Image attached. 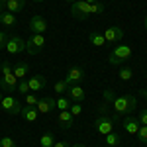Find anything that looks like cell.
I'll use <instances>...</instances> for the list:
<instances>
[{"mask_svg":"<svg viewBox=\"0 0 147 147\" xmlns=\"http://www.w3.org/2000/svg\"><path fill=\"white\" fill-rule=\"evenodd\" d=\"M139 124L141 125H147V108H141V112H139Z\"/></svg>","mask_w":147,"mask_h":147,"instance_id":"836d02e7","label":"cell"},{"mask_svg":"<svg viewBox=\"0 0 147 147\" xmlns=\"http://www.w3.org/2000/svg\"><path fill=\"white\" fill-rule=\"evenodd\" d=\"M88 12L90 14H102L104 12V4H102L100 0L98 2H92V4H88Z\"/></svg>","mask_w":147,"mask_h":147,"instance_id":"d4e9b609","label":"cell"},{"mask_svg":"<svg viewBox=\"0 0 147 147\" xmlns=\"http://www.w3.org/2000/svg\"><path fill=\"white\" fill-rule=\"evenodd\" d=\"M53 143H55V136L49 134V131L39 137V145H41V147H53Z\"/></svg>","mask_w":147,"mask_h":147,"instance_id":"7402d4cb","label":"cell"},{"mask_svg":"<svg viewBox=\"0 0 147 147\" xmlns=\"http://www.w3.org/2000/svg\"><path fill=\"white\" fill-rule=\"evenodd\" d=\"M67 92H69V98L73 102H82L84 100V88H82L80 84H71Z\"/></svg>","mask_w":147,"mask_h":147,"instance_id":"ac0fdd59","label":"cell"},{"mask_svg":"<svg viewBox=\"0 0 147 147\" xmlns=\"http://www.w3.org/2000/svg\"><path fill=\"white\" fill-rule=\"evenodd\" d=\"M124 30L120 28V26H110V28H106L104 30V39H106V43H118V41H122L124 39Z\"/></svg>","mask_w":147,"mask_h":147,"instance_id":"ba28073f","label":"cell"},{"mask_svg":"<svg viewBox=\"0 0 147 147\" xmlns=\"http://www.w3.org/2000/svg\"><path fill=\"white\" fill-rule=\"evenodd\" d=\"M88 39H90V43L92 45H96V47H102V45H106V39H104V34L102 32H90V35H88Z\"/></svg>","mask_w":147,"mask_h":147,"instance_id":"44dd1931","label":"cell"},{"mask_svg":"<svg viewBox=\"0 0 147 147\" xmlns=\"http://www.w3.org/2000/svg\"><path fill=\"white\" fill-rule=\"evenodd\" d=\"M4 4H6V0H0V14L4 12Z\"/></svg>","mask_w":147,"mask_h":147,"instance_id":"74e56055","label":"cell"},{"mask_svg":"<svg viewBox=\"0 0 147 147\" xmlns=\"http://www.w3.org/2000/svg\"><path fill=\"white\" fill-rule=\"evenodd\" d=\"M69 86H71V84H69L67 80L63 79V80H57V82H55V86H53V90H55L57 94H65V92L69 90Z\"/></svg>","mask_w":147,"mask_h":147,"instance_id":"cb8c5ba5","label":"cell"},{"mask_svg":"<svg viewBox=\"0 0 147 147\" xmlns=\"http://www.w3.org/2000/svg\"><path fill=\"white\" fill-rule=\"evenodd\" d=\"M129 57H131V47L125 45V43H118V45L112 49V53L108 55V63H110V65H122Z\"/></svg>","mask_w":147,"mask_h":147,"instance_id":"7a4b0ae2","label":"cell"},{"mask_svg":"<svg viewBox=\"0 0 147 147\" xmlns=\"http://www.w3.org/2000/svg\"><path fill=\"white\" fill-rule=\"evenodd\" d=\"M34 2H43V0H34Z\"/></svg>","mask_w":147,"mask_h":147,"instance_id":"ee69618b","label":"cell"},{"mask_svg":"<svg viewBox=\"0 0 147 147\" xmlns=\"http://www.w3.org/2000/svg\"><path fill=\"white\" fill-rule=\"evenodd\" d=\"M71 147H86L84 143H75V145H71Z\"/></svg>","mask_w":147,"mask_h":147,"instance_id":"ab89813d","label":"cell"},{"mask_svg":"<svg viewBox=\"0 0 147 147\" xmlns=\"http://www.w3.org/2000/svg\"><path fill=\"white\" fill-rule=\"evenodd\" d=\"M112 106H114L112 120H118L122 116H129V114L134 112V108H136V96H131V94H120V96H116Z\"/></svg>","mask_w":147,"mask_h":147,"instance_id":"6da1fadb","label":"cell"},{"mask_svg":"<svg viewBox=\"0 0 147 147\" xmlns=\"http://www.w3.org/2000/svg\"><path fill=\"white\" fill-rule=\"evenodd\" d=\"M53 147H71L67 143V141H55V143H53Z\"/></svg>","mask_w":147,"mask_h":147,"instance_id":"8d00e7d4","label":"cell"},{"mask_svg":"<svg viewBox=\"0 0 147 147\" xmlns=\"http://www.w3.org/2000/svg\"><path fill=\"white\" fill-rule=\"evenodd\" d=\"M137 139H139V143L147 145V125H139V129H137Z\"/></svg>","mask_w":147,"mask_h":147,"instance_id":"484cf974","label":"cell"},{"mask_svg":"<svg viewBox=\"0 0 147 147\" xmlns=\"http://www.w3.org/2000/svg\"><path fill=\"white\" fill-rule=\"evenodd\" d=\"M0 110H4L6 114H10V116H18V114L22 112V104L16 100L14 96H4L2 100H0Z\"/></svg>","mask_w":147,"mask_h":147,"instance_id":"277c9868","label":"cell"},{"mask_svg":"<svg viewBox=\"0 0 147 147\" xmlns=\"http://www.w3.org/2000/svg\"><path fill=\"white\" fill-rule=\"evenodd\" d=\"M0 100H2V96H0Z\"/></svg>","mask_w":147,"mask_h":147,"instance_id":"f6af8a7d","label":"cell"},{"mask_svg":"<svg viewBox=\"0 0 147 147\" xmlns=\"http://www.w3.org/2000/svg\"><path fill=\"white\" fill-rule=\"evenodd\" d=\"M0 24H2V26H6V28L16 26V14H12V12L4 10L2 14H0Z\"/></svg>","mask_w":147,"mask_h":147,"instance_id":"ffe728a7","label":"cell"},{"mask_svg":"<svg viewBox=\"0 0 147 147\" xmlns=\"http://www.w3.org/2000/svg\"><path fill=\"white\" fill-rule=\"evenodd\" d=\"M30 32L32 34H43L45 35V32H47V20L43 18V16H34L32 20H30Z\"/></svg>","mask_w":147,"mask_h":147,"instance_id":"9c48e42d","label":"cell"},{"mask_svg":"<svg viewBox=\"0 0 147 147\" xmlns=\"http://www.w3.org/2000/svg\"><path fill=\"white\" fill-rule=\"evenodd\" d=\"M141 96H143V98H145V102H147V88H145L143 92H141Z\"/></svg>","mask_w":147,"mask_h":147,"instance_id":"f35d334b","label":"cell"},{"mask_svg":"<svg viewBox=\"0 0 147 147\" xmlns=\"http://www.w3.org/2000/svg\"><path fill=\"white\" fill-rule=\"evenodd\" d=\"M0 147H16V141L12 137H0Z\"/></svg>","mask_w":147,"mask_h":147,"instance_id":"1f68e13d","label":"cell"},{"mask_svg":"<svg viewBox=\"0 0 147 147\" xmlns=\"http://www.w3.org/2000/svg\"><path fill=\"white\" fill-rule=\"evenodd\" d=\"M118 147H120V145H118Z\"/></svg>","mask_w":147,"mask_h":147,"instance_id":"7dc6e473","label":"cell"},{"mask_svg":"<svg viewBox=\"0 0 147 147\" xmlns=\"http://www.w3.org/2000/svg\"><path fill=\"white\" fill-rule=\"evenodd\" d=\"M6 41H8L6 34H4V32H0V49H4V47H6Z\"/></svg>","mask_w":147,"mask_h":147,"instance_id":"e575fe53","label":"cell"},{"mask_svg":"<svg viewBox=\"0 0 147 147\" xmlns=\"http://www.w3.org/2000/svg\"><path fill=\"white\" fill-rule=\"evenodd\" d=\"M37 100H39V98L35 96L34 92H32V94H30V92L26 94V102H28V106H37Z\"/></svg>","mask_w":147,"mask_h":147,"instance_id":"d6a6232c","label":"cell"},{"mask_svg":"<svg viewBox=\"0 0 147 147\" xmlns=\"http://www.w3.org/2000/svg\"><path fill=\"white\" fill-rule=\"evenodd\" d=\"M120 141H122V137L118 136V134H114V131H110V134L106 136V145L108 147H118Z\"/></svg>","mask_w":147,"mask_h":147,"instance_id":"603a6c76","label":"cell"},{"mask_svg":"<svg viewBox=\"0 0 147 147\" xmlns=\"http://www.w3.org/2000/svg\"><path fill=\"white\" fill-rule=\"evenodd\" d=\"M65 2H71V4H73V2H77V0H65Z\"/></svg>","mask_w":147,"mask_h":147,"instance_id":"7bdbcfd3","label":"cell"},{"mask_svg":"<svg viewBox=\"0 0 147 147\" xmlns=\"http://www.w3.org/2000/svg\"><path fill=\"white\" fill-rule=\"evenodd\" d=\"M84 2H88V4H92V2H98V0H84Z\"/></svg>","mask_w":147,"mask_h":147,"instance_id":"b9f144b4","label":"cell"},{"mask_svg":"<svg viewBox=\"0 0 147 147\" xmlns=\"http://www.w3.org/2000/svg\"><path fill=\"white\" fill-rule=\"evenodd\" d=\"M59 127L61 129H69V127H73V122H75V118H73V114L69 112V110H61L59 114Z\"/></svg>","mask_w":147,"mask_h":147,"instance_id":"e0dca14e","label":"cell"},{"mask_svg":"<svg viewBox=\"0 0 147 147\" xmlns=\"http://www.w3.org/2000/svg\"><path fill=\"white\" fill-rule=\"evenodd\" d=\"M69 84H80L84 80V69L82 67H71L67 71V77H65Z\"/></svg>","mask_w":147,"mask_h":147,"instance_id":"7c38bea8","label":"cell"},{"mask_svg":"<svg viewBox=\"0 0 147 147\" xmlns=\"http://www.w3.org/2000/svg\"><path fill=\"white\" fill-rule=\"evenodd\" d=\"M26 6V0H6V4H4V8L12 14H16V12H20Z\"/></svg>","mask_w":147,"mask_h":147,"instance_id":"d6986e66","label":"cell"},{"mask_svg":"<svg viewBox=\"0 0 147 147\" xmlns=\"http://www.w3.org/2000/svg\"><path fill=\"white\" fill-rule=\"evenodd\" d=\"M20 116H22L26 122L34 124V122H37V118H39V112H37V108H35V106H22Z\"/></svg>","mask_w":147,"mask_h":147,"instance_id":"9a60e30c","label":"cell"},{"mask_svg":"<svg viewBox=\"0 0 147 147\" xmlns=\"http://www.w3.org/2000/svg\"><path fill=\"white\" fill-rule=\"evenodd\" d=\"M71 16L75 18V20H86L88 16H90V12H88V2H84V0H77V2H73V6H71Z\"/></svg>","mask_w":147,"mask_h":147,"instance_id":"5b68a950","label":"cell"},{"mask_svg":"<svg viewBox=\"0 0 147 147\" xmlns=\"http://www.w3.org/2000/svg\"><path fill=\"white\" fill-rule=\"evenodd\" d=\"M69 112L73 114V118L80 116V114H82V106H80V102H73V104H71V108H69Z\"/></svg>","mask_w":147,"mask_h":147,"instance_id":"f1b7e54d","label":"cell"},{"mask_svg":"<svg viewBox=\"0 0 147 147\" xmlns=\"http://www.w3.org/2000/svg\"><path fill=\"white\" fill-rule=\"evenodd\" d=\"M118 77H120L122 80H131V79H134V71H131L129 67H124L122 71H120V75H118Z\"/></svg>","mask_w":147,"mask_h":147,"instance_id":"83f0119b","label":"cell"},{"mask_svg":"<svg viewBox=\"0 0 147 147\" xmlns=\"http://www.w3.org/2000/svg\"><path fill=\"white\" fill-rule=\"evenodd\" d=\"M104 147H108V145H104Z\"/></svg>","mask_w":147,"mask_h":147,"instance_id":"bcb514c9","label":"cell"},{"mask_svg":"<svg viewBox=\"0 0 147 147\" xmlns=\"http://www.w3.org/2000/svg\"><path fill=\"white\" fill-rule=\"evenodd\" d=\"M4 49H6L10 55H18V53L26 51V39H22L20 35H12V37H8Z\"/></svg>","mask_w":147,"mask_h":147,"instance_id":"8992f818","label":"cell"},{"mask_svg":"<svg viewBox=\"0 0 147 147\" xmlns=\"http://www.w3.org/2000/svg\"><path fill=\"white\" fill-rule=\"evenodd\" d=\"M18 92H20V94H24V96L30 92V84H28V80H26V79L18 80Z\"/></svg>","mask_w":147,"mask_h":147,"instance_id":"f546056e","label":"cell"},{"mask_svg":"<svg viewBox=\"0 0 147 147\" xmlns=\"http://www.w3.org/2000/svg\"><path fill=\"white\" fill-rule=\"evenodd\" d=\"M94 129H96L100 136H108L114 129V120L108 118V116H100V118L94 120Z\"/></svg>","mask_w":147,"mask_h":147,"instance_id":"52a82bcc","label":"cell"},{"mask_svg":"<svg viewBox=\"0 0 147 147\" xmlns=\"http://www.w3.org/2000/svg\"><path fill=\"white\" fill-rule=\"evenodd\" d=\"M28 80V84H30V90L32 92H39V90H45L47 86V79L43 77V75H32Z\"/></svg>","mask_w":147,"mask_h":147,"instance_id":"4fadbf2b","label":"cell"},{"mask_svg":"<svg viewBox=\"0 0 147 147\" xmlns=\"http://www.w3.org/2000/svg\"><path fill=\"white\" fill-rule=\"evenodd\" d=\"M57 108H59V112H61V110H69V108H71V100L65 98V96L57 98Z\"/></svg>","mask_w":147,"mask_h":147,"instance_id":"4316f807","label":"cell"},{"mask_svg":"<svg viewBox=\"0 0 147 147\" xmlns=\"http://www.w3.org/2000/svg\"><path fill=\"white\" fill-rule=\"evenodd\" d=\"M12 73V65L10 63H2V75H8Z\"/></svg>","mask_w":147,"mask_h":147,"instance_id":"d590c367","label":"cell"},{"mask_svg":"<svg viewBox=\"0 0 147 147\" xmlns=\"http://www.w3.org/2000/svg\"><path fill=\"white\" fill-rule=\"evenodd\" d=\"M116 96H118V94H116V90H114V88L104 90V100H106V102H114V100H116Z\"/></svg>","mask_w":147,"mask_h":147,"instance_id":"4dcf8cb0","label":"cell"},{"mask_svg":"<svg viewBox=\"0 0 147 147\" xmlns=\"http://www.w3.org/2000/svg\"><path fill=\"white\" fill-rule=\"evenodd\" d=\"M37 112L39 114H49V112H53L57 108V100L53 98V96H45V98H39L37 100Z\"/></svg>","mask_w":147,"mask_h":147,"instance_id":"30bf717a","label":"cell"},{"mask_svg":"<svg viewBox=\"0 0 147 147\" xmlns=\"http://www.w3.org/2000/svg\"><path fill=\"white\" fill-rule=\"evenodd\" d=\"M0 88H2V90H6V92L18 90V79H16V75H14V73L2 75V79H0Z\"/></svg>","mask_w":147,"mask_h":147,"instance_id":"8fae6325","label":"cell"},{"mask_svg":"<svg viewBox=\"0 0 147 147\" xmlns=\"http://www.w3.org/2000/svg\"><path fill=\"white\" fill-rule=\"evenodd\" d=\"M12 73L16 75L18 80H22V79H26V77L30 75V65H28L26 61H18V63L12 67Z\"/></svg>","mask_w":147,"mask_h":147,"instance_id":"2e32d148","label":"cell"},{"mask_svg":"<svg viewBox=\"0 0 147 147\" xmlns=\"http://www.w3.org/2000/svg\"><path fill=\"white\" fill-rule=\"evenodd\" d=\"M45 43L47 41H45V35L43 34H32L30 39H26V51H28L30 55H37V53L43 51Z\"/></svg>","mask_w":147,"mask_h":147,"instance_id":"3957f363","label":"cell"},{"mask_svg":"<svg viewBox=\"0 0 147 147\" xmlns=\"http://www.w3.org/2000/svg\"><path fill=\"white\" fill-rule=\"evenodd\" d=\"M143 28L147 30V16H145V20H143Z\"/></svg>","mask_w":147,"mask_h":147,"instance_id":"60d3db41","label":"cell"},{"mask_svg":"<svg viewBox=\"0 0 147 147\" xmlns=\"http://www.w3.org/2000/svg\"><path fill=\"white\" fill-rule=\"evenodd\" d=\"M122 125H124L125 134H129V136H137V129H139V120L137 118H131V116H124V122H122Z\"/></svg>","mask_w":147,"mask_h":147,"instance_id":"5bb4252c","label":"cell"}]
</instances>
